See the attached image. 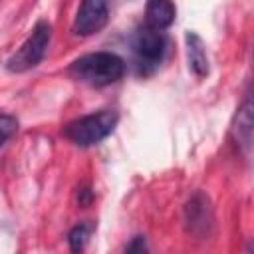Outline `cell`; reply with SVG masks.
Returning <instances> with one entry per match:
<instances>
[{"label":"cell","instance_id":"6","mask_svg":"<svg viewBox=\"0 0 254 254\" xmlns=\"http://www.w3.org/2000/svg\"><path fill=\"white\" fill-rule=\"evenodd\" d=\"M111 0H81L73 18V32L77 36H93L109 22Z\"/></svg>","mask_w":254,"mask_h":254},{"label":"cell","instance_id":"5","mask_svg":"<svg viewBox=\"0 0 254 254\" xmlns=\"http://www.w3.org/2000/svg\"><path fill=\"white\" fill-rule=\"evenodd\" d=\"M183 222L189 236L196 240H208L214 230V210L208 196L202 190H196L185 204Z\"/></svg>","mask_w":254,"mask_h":254},{"label":"cell","instance_id":"1","mask_svg":"<svg viewBox=\"0 0 254 254\" xmlns=\"http://www.w3.org/2000/svg\"><path fill=\"white\" fill-rule=\"evenodd\" d=\"M69 75L89 87H107L125 75V60L113 52H91L71 62Z\"/></svg>","mask_w":254,"mask_h":254},{"label":"cell","instance_id":"4","mask_svg":"<svg viewBox=\"0 0 254 254\" xmlns=\"http://www.w3.org/2000/svg\"><path fill=\"white\" fill-rule=\"evenodd\" d=\"M167 46H169V40L165 36V30H155L143 24L133 38V54H135L139 73L143 75L153 73L165 60Z\"/></svg>","mask_w":254,"mask_h":254},{"label":"cell","instance_id":"9","mask_svg":"<svg viewBox=\"0 0 254 254\" xmlns=\"http://www.w3.org/2000/svg\"><path fill=\"white\" fill-rule=\"evenodd\" d=\"M232 135H234L236 143L248 153L250 145H252V101H250V97L244 99V103L238 107V111L234 115Z\"/></svg>","mask_w":254,"mask_h":254},{"label":"cell","instance_id":"2","mask_svg":"<svg viewBox=\"0 0 254 254\" xmlns=\"http://www.w3.org/2000/svg\"><path fill=\"white\" fill-rule=\"evenodd\" d=\"M117 119H119L117 111L101 109V111L81 115V117L69 121L62 133L67 141H71L77 147H93L113 133Z\"/></svg>","mask_w":254,"mask_h":254},{"label":"cell","instance_id":"12","mask_svg":"<svg viewBox=\"0 0 254 254\" xmlns=\"http://www.w3.org/2000/svg\"><path fill=\"white\" fill-rule=\"evenodd\" d=\"M127 252H145L147 250V244H145V236H135L127 246H125Z\"/></svg>","mask_w":254,"mask_h":254},{"label":"cell","instance_id":"13","mask_svg":"<svg viewBox=\"0 0 254 254\" xmlns=\"http://www.w3.org/2000/svg\"><path fill=\"white\" fill-rule=\"evenodd\" d=\"M77 200H79L81 206H87V204L93 200V192H91V189H89V187H81V189L77 190Z\"/></svg>","mask_w":254,"mask_h":254},{"label":"cell","instance_id":"8","mask_svg":"<svg viewBox=\"0 0 254 254\" xmlns=\"http://www.w3.org/2000/svg\"><path fill=\"white\" fill-rule=\"evenodd\" d=\"M177 18V8L173 0H147L145 4V24L155 30H167Z\"/></svg>","mask_w":254,"mask_h":254},{"label":"cell","instance_id":"10","mask_svg":"<svg viewBox=\"0 0 254 254\" xmlns=\"http://www.w3.org/2000/svg\"><path fill=\"white\" fill-rule=\"evenodd\" d=\"M91 230H93V224L89 222H81L77 226H73L67 234V244H69V250L71 252H79L85 248L89 236H91Z\"/></svg>","mask_w":254,"mask_h":254},{"label":"cell","instance_id":"3","mask_svg":"<svg viewBox=\"0 0 254 254\" xmlns=\"http://www.w3.org/2000/svg\"><path fill=\"white\" fill-rule=\"evenodd\" d=\"M52 40V26L46 20L36 22L30 36L22 42V46L6 60V69L10 73H24L34 69L46 56Z\"/></svg>","mask_w":254,"mask_h":254},{"label":"cell","instance_id":"11","mask_svg":"<svg viewBox=\"0 0 254 254\" xmlns=\"http://www.w3.org/2000/svg\"><path fill=\"white\" fill-rule=\"evenodd\" d=\"M18 131V119L10 113H0V149Z\"/></svg>","mask_w":254,"mask_h":254},{"label":"cell","instance_id":"7","mask_svg":"<svg viewBox=\"0 0 254 254\" xmlns=\"http://www.w3.org/2000/svg\"><path fill=\"white\" fill-rule=\"evenodd\" d=\"M185 48H187V60H189V67L192 69V73L196 77H206L210 71L208 65V56H206V46L202 42V38L196 32H187L185 34Z\"/></svg>","mask_w":254,"mask_h":254}]
</instances>
